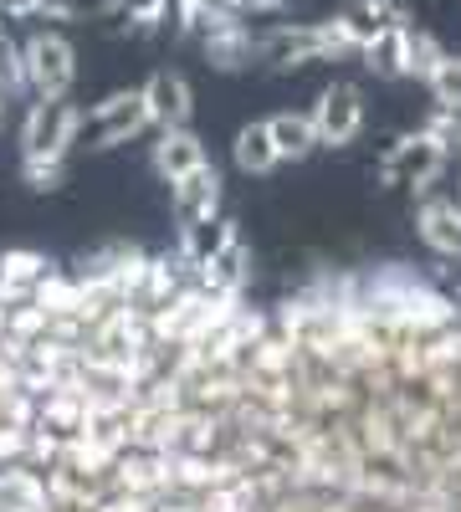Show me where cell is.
Instances as JSON below:
<instances>
[{
  "mask_svg": "<svg viewBox=\"0 0 461 512\" xmlns=\"http://www.w3.org/2000/svg\"><path fill=\"white\" fill-rule=\"evenodd\" d=\"M77 134H82V113L67 98H41L26 113L21 144H26V159H67Z\"/></svg>",
  "mask_w": 461,
  "mask_h": 512,
  "instance_id": "1",
  "label": "cell"
},
{
  "mask_svg": "<svg viewBox=\"0 0 461 512\" xmlns=\"http://www.w3.org/2000/svg\"><path fill=\"white\" fill-rule=\"evenodd\" d=\"M441 169H446V134L426 128V134H410V139H400V144L385 154L380 180H385V185H415V190H431Z\"/></svg>",
  "mask_w": 461,
  "mask_h": 512,
  "instance_id": "2",
  "label": "cell"
},
{
  "mask_svg": "<svg viewBox=\"0 0 461 512\" xmlns=\"http://www.w3.org/2000/svg\"><path fill=\"white\" fill-rule=\"evenodd\" d=\"M144 123H154L149 118V98H144V88H129V93L103 98L88 118H82V139H88V149H113L123 139H134Z\"/></svg>",
  "mask_w": 461,
  "mask_h": 512,
  "instance_id": "3",
  "label": "cell"
},
{
  "mask_svg": "<svg viewBox=\"0 0 461 512\" xmlns=\"http://www.w3.org/2000/svg\"><path fill=\"white\" fill-rule=\"evenodd\" d=\"M26 67H31V88L41 98H67L72 77H77V52L72 41L57 31H36L26 41Z\"/></svg>",
  "mask_w": 461,
  "mask_h": 512,
  "instance_id": "4",
  "label": "cell"
},
{
  "mask_svg": "<svg viewBox=\"0 0 461 512\" xmlns=\"http://www.w3.org/2000/svg\"><path fill=\"white\" fill-rule=\"evenodd\" d=\"M313 123H318V139L328 149L354 144L359 128H364V93L354 82H333V88H323L318 103H313Z\"/></svg>",
  "mask_w": 461,
  "mask_h": 512,
  "instance_id": "5",
  "label": "cell"
},
{
  "mask_svg": "<svg viewBox=\"0 0 461 512\" xmlns=\"http://www.w3.org/2000/svg\"><path fill=\"white\" fill-rule=\"evenodd\" d=\"M144 98H149V118L159 128H190V113H195V93L185 72L175 67H159L149 82H144Z\"/></svg>",
  "mask_w": 461,
  "mask_h": 512,
  "instance_id": "6",
  "label": "cell"
},
{
  "mask_svg": "<svg viewBox=\"0 0 461 512\" xmlns=\"http://www.w3.org/2000/svg\"><path fill=\"white\" fill-rule=\"evenodd\" d=\"M216 205H221V175L211 164H200L195 175L175 180V221H180V231L200 226V221H216Z\"/></svg>",
  "mask_w": 461,
  "mask_h": 512,
  "instance_id": "7",
  "label": "cell"
},
{
  "mask_svg": "<svg viewBox=\"0 0 461 512\" xmlns=\"http://www.w3.org/2000/svg\"><path fill=\"white\" fill-rule=\"evenodd\" d=\"M339 21H344L349 41L364 52L369 41H380L385 31L405 26V6H400V0H354V6H344V11H339Z\"/></svg>",
  "mask_w": 461,
  "mask_h": 512,
  "instance_id": "8",
  "label": "cell"
},
{
  "mask_svg": "<svg viewBox=\"0 0 461 512\" xmlns=\"http://www.w3.org/2000/svg\"><path fill=\"white\" fill-rule=\"evenodd\" d=\"M205 164V144L190 134V128H164L159 134V144H154V169L164 180H185V175H195V169Z\"/></svg>",
  "mask_w": 461,
  "mask_h": 512,
  "instance_id": "9",
  "label": "cell"
},
{
  "mask_svg": "<svg viewBox=\"0 0 461 512\" xmlns=\"http://www.w3.org/2000/svg\"><path fill=\"white\" fill-rule=\"evenodd\" d=\"M231 154H236L241 175H272V169L282 164V149L272 139V123H246L236 134V144H231Z\"/></svg>",
  "mask_w": 461,
  "mask_h": 512,
  "instance_id": "10",
  "label": "cell"
},
{
  "mask_svg": "<svg viewBox=\"0 0 461 512\" xmlns=\"http://www.w3.org/2000/svg\"><path fill=\"white\" fill-rule=\"evenodd\" d=\"M251 52H257V41H251V31L241 21H221V26L205 31V57H211V67H221V72L246 67Z\"/></svg>",
  "mask_w": 461,
  "mask_h": 512,
  "instance_id": "11",
  "label": "cell"
},
{
  "mask_svg": "<svg viewBox=\"0 0 461 512\" xmlns=\"http://www.w3.org/2000/svg\"><path fill=\"white\" fill-rule=\"evenodd\" d=\"M364 67L374 77H385V82L410 77V21L395 26V31H385L380 41H369V47H364Z\"/></svg>",
  "mask_w": 461,
  "mask_h": 512,
  "instance_id": "12",
  "label": "cell"
},
{
  "mask_svg": "<svg viewBox=\"0 0 461 512\" xmlns=\"http://www.w3.org/2000/svg\"><path fill=\"white\" fill-rule=\"evenodd\" d=\"M421 236H426V246L461 256V200H431L421 210Z\"/></svg>",
  "mask_w": 461,
  "mask_h": 512,
  "instance_id": "13",
  "label": "cell"
},
{
  "mask_svg": "<svg viewBox=\"0 0 461 512\" xmlns=\"http://www.w3.org/2000/svg\"><path fill=\"white\" fill-rule=\"evenodd\" d=\"M267 123H272V139H277L282 159H308V154L323 144L313 113H277V118H267Z\"/></svg>",
  "mask_w": 461,
  "mask_h": 512,
  "instance_id": "14",
  "label": "cell"
},
{
  "mask_svg": "<svg viewBox=\"0 0 461 512\" xmlns=\"http://www.w3.org/2000/svg\"><path fill=\"white\" fill-rule=\"evenodd\" d=\"M200 272H205V282H211V292H236L246 282V246H241V236H231L211 256V267H200Z\"/></svg>",
  "mask_w": 461,
  "mask_h": 512,
  "instance_id": "15",
  "label": "cell"
},
{
  "mask_svg": "<svg viewBox=\"0 0 461 512\" xmlns=\"http://www.w3.org/2000/svg\"><path fill=\"white\" fill-rule=\"evenodd\" d=\"M236 236L231 221H200V226H185V262L190 267H211V256Z\"/></svg>",
  "mask_w": 461,
  "mask_h": 512,
  "instance_id": "16",
  "label": "cell"
},
{
  "mask_svg": "<svg viewBox=\"0 0 461 512\" xmlns=\"http://www.w3.org/2000/svg\"><path fill=\"white\" fill-rule=\"evenodd\" d=\"M426 88H431V98H436L441 113H461V57L456 52H446L436 62V72L426 77Z\"/></svg>",
  "mask_w": 461,
  "mask_h": 512,
  "instance_id": "17",
  "label": "cell"
},
{
  "mask_svg": "<svg viewBox=\"0 0 461 512\" xmlns=\"http://www.w3.org/2000/svg\"><path fill=\"white\" fill-rule=\"evenodd\" d=\"M241 11V0H180V21L185 31H211Z\"/></svg>",
  "mask_w": 461,
  "mask_h": 512,
  "instance_id": "18",
  "label": "cell"
},
{
  "mask_svg": "<svg viewBox=\"0 0 461 512\" xmlns=\"http://www.w3.org/2000/svg\"><path fill=\"white\" fill-rule=\"evenodd\" d=\"M0 282L6 287H41L47 282V262L36 251H6L0 256Z\"/></svg>",
  "mask_w": 461,
  "mask_h": 512,
  "instance_id": "19",
  "label": "cell"
},
{
  "mask_svg": "<svg viewBox=\"0 0 461 512\" xmlns=\"http://www.w3.org/2000/svg\"><path fill=\"white\" fill-rule=\"evenodd\" d=\"M31 88V67H26V47L0 41V98H21Z\"/></svg>",
  "mask_w": 461,
  "mask_h": 512,
  "instance_id": "20",
  "label": "cell"
},
{
  "mask_svg": "<svg viewBox=\"0 0 461 512\" xmlns=\"http://www.w3.org/2000/svg\"><path fill=\"white\" fill-rule=\"evenodd\" d=\"M441 57H446L441 41H436L431 31H415V26H410V77H431Z\"/></svg>",
  "mask_w": 461,
  "mask_h": 512,
  "instance_id": "21",
  "label": "cell"
},
{
  "mask_svg": "<svg viewBox=\"0 0 461 512\" xmlns=\"http://www.w3.org/2000/svg\"><path fill=\"white\" fill-rule=\"evenodd\" d=\"M164 11H170V0H118V21H129V26H139V31L159 26Z\"/></svg>",
  "mask_w": 461,
  "mask_h": 512,
  "instance_id": "22",
  "label": "cell"
},
{
  "mask_svg": "<svg viewBox=\"0 0 461 512\" xmlns=\"http://www.w3.org/2000/svg\"><path fill=\"white\" fill-rule=\"evenodd\" d=\"M108 0H41V11L57 16V21H82V16H98Z\"/></svg>",
  "mask_w": 461,
  "mask_h": 512,
  "instance_id": "23",
  "label": "cell"
},
{
  "mask_svg": "<svg viewBox=\"0 0 461 512\" xmlns=\"http://www.w3.org/2000/svg\"><path fill=\"white\" fill-rule=\"evenodd\" d=\"M26 180H31V190H57L62 159H26Z\"/></svg>",
  "mask_w": 461,
  "mask_h": 512,
  "instance_id": "24",
  "label": "cell"
},
{
  "mask_svg": "<svg viewBox=\"0 0 461 512\" xmlns=\"http://www.w3.org/2000/svg\"><path fill=\"white\" fill-rule=\"evenodd\" d=\"M36 11H41V0H0V16H11V21L36 16Z\"/></svg>",
  "mask_w": 461,
  "mask_h": 512,
  "instance_id": "25",
  "label": "cell"
},
{
  "mask_svg": "<svg viewBox=\"0 0 461 512\" xmlns=\"http://www.w3.org/2000/svg\"><path fill=\"white\" fill-rule=\"evenodd\" d=\"M292 0H241V11H282Z\"/></svg>",
  "mask_w": 461,
  "mask_h": 512,
  "instance_id": "26",
  "label": "cell"
},
{
  "mask_svg": "<svg viewBox=\"0 0 461 512\" xmlns=\"http://www.w3.org/2000/svg\"><path fill=\"white\" fill-rule=\"evenodd\" d=\"M0 41H6V31H0Z\"/></svg>",
  "mask_w": 461,
  "mask_h": 512,
  "instance_id": "27",
  "label": "cell"
},
{
  "mask_svg": "<svg viewBox=\"0 0 461 512\" xmlns=\"http://www.w3.org/2000/svg\"><path fill=\"white\" fill-rule=\"evenodd\" d=\"M456 200H461V195H456Z\"/></svg>",
  "mask_w": 461,
  "mask_h": 512,
  "instance_id": "28",
  "label": "cell"
}]
</instances>
